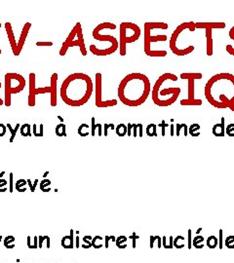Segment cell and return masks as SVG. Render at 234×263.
<instances>
[{
    "mask_svg": "<svg viewBox=\"0 0 234 263\" xmlns=\"http://www.w3.org/2000/svg\"><path fill=\"white\" fill-rule=\"evenodd\" d=\"M205 98L216 108H229L234 112V75L219 73L205 85Z\"/></svg>",
    "mask_w": 234,
    "mask_h": 263,
    "instance_id": "1",
    "label": "cell"
},
{
    "mask_svg": "<svg viewBox=\"0 0 234 263\" xmlns=\"http://www.w3.org/2000/svg\"><path fill=\"white\" fill-rule=\"evenodd\" d=\"M150 81L144 74L134 72L121 80L117 95L123 105L129 107L142 105L147 100L150 93Z\"/></svg>",
    "mask_w": 234,
    "mask_h": 263,
    "instance_id": "2",
    "label": "cell"
},
{
    "mask_svg": "<svg viewBox=\"0 0 234 263\" xmlns=\"http://www.w3.org/2000/svg\"><path fill=\"white\" fill-rule=\"evenodd\" d=\"M93 94V81L84 73H73L67 76L62 84L61 97L66 105L79 107L90 100Z\"/></svg>",
    "mask_w": 234,
    "mask_h": 263,
    "instance_id": "3",
    "label": "cell"
},
{
    "mask_svg": "<svg viewBox=\"0 0 234 263\" xmlns=\"http://www.w3.org/2000/svg\"><path fill=\"white\" fill-rule=\"evenodd\" d=\"M168 25L163 22H147L144 23V53L149 57H166V51H153L151 49V44L154 42L166 41V35H151L152 29H167Z\"/></svg>",
    "mask_w": 234,
    "mask_h": 263,
    "instance_id": "4",
    "label": "cell"
},
{
    "mask_svg": "<svg viewBox=\"0 0 234 263\" xmlns=\"http://www.w3.org/2000/svg\"><path fill=\"white\" fill-rule=\"evenodd\" d=\"M57 81L58 74L53 73L51 76V86L44 88H35V74H29V94H28V106L33 107L35 105V97L38 94H51V106L57 105Z\"/></svg>",
    "mask_w": 234,
    "mask_h": 263,
    "instance_id": "5",
    "label": "cell"
},
{
    "mask_svg": "<svg viewBox=\"0 0 234 263\" xmlns=\"http://www.w3.org/2000/svg\"><path fill=\"white\" fill-rule=\"evenodd\" d=\"M119 50L120 55H126V45L136 42L141 37V28L131 22H123L119 26Z\"/></svg>",
    "mask_w": 234,
    "mask_h": 263,
    "instance_id": "6",
    "label": "cell"
},
{
    "mask_svg": "<svg viewBox=\"0 0 234 263\" xmlns=\"http://www.w3.org/2000/svg\"><path fill=\"white\" fill-rule=\"evenodd\" d=\"M26 87V80L23 76L18 73H7L5 75V102L4 105L11 106V95L22 92Z\"/></svg>",
    "mask_w": 234,
    "mask_h": 263,
    "instance_id": "7",
    "label": "cell"
},
{
    "mask_svg": "<svg viewBox=\"0 0 234 263\" xmlns=\"http://www.w3.org/2000/svg\"><path fill=\"white\" fill-rule=\"evenodd\" d=\"M74 46L79 47L82 56L87 55V50L84 44V38L82 33V27L80 22H77L74 26V27L72 28L70 33L68 34L67 38L66 39V41L62 43V46L60 50V56H64L67 54L69 47H74Z\"/></svg>",
    "mask_w": 234,
    "mask_h": 263,
    "instance_id": "8",
    "label": "cell"
},
{
    "mask_svg": "<svg viewBox=\"0 0 234 263\" xmlns=\"http://www.w3.org/2000/svg\"><path fill=\"white\" fill-rule=\"evenodd\" d=\"M161 78L159 77L154 86L152 88V100L155 105L159 107H163V101H164V97L166 95H170V97H173L175 99L177 100L179 95L182 92L181 88L179 87H171V88H164V89H161Z\"/></svg>",
    "mask_w": 234,
    "mask_h": 263,
    "instance_id": "9",
    "label": "cell"
},
{
    "mask_svg": "<svg viewBox=\"0 0 234 263\" xmlns=\"http://www.w3.org/2000/svg\"><path fill=\"white\" fill-rule=\"evenodd\" d=\"M102 73L98 72L96 74V87H95V95H96V105L101 108H106V107H113L117 105V100H108L107 101H104L102 100Z\"/></svg>",
    "mask_w": 234,
    "mask_h": 263,
    "instance_id": "10",
    "label": "cell"
},
{
    "mask_svg": "<svg viewBox=\"0 0 234 263\" xmlns=\"http://www.w3.org/2000/svg\"><path fill=\"white\" fill-rule=\"evenodd\" d=\"M181 79H187V100H194L195 95H194V92H195V85L194 82L195 80H199V79H202L203 75L202 73H195V72H189V73H182L180 75Z\"/></svg>",
    "mask_w": 234,
    "mask_h": 263,
    "instance_id": "11",
    "label": "cell"
},
{
    "mask_svg": "<svg viewBox=\"0 0 234 263\" xmlns=\"http://www.w3.org/2000/svg\"><path fill=\"white\" fill-rule=\"evenodd\" d=\"M93 37H94V39H96V40H98V41L109 43V45H111L116 50L119 48V42L117 41V39L111 35L101 34V28L99 26H97L95 27V29L93 30Z\"/></svg>",
    "mask_w": 234,
    "mask_h": 263,
    "instance_id": "12",
    "label": "cell"
},
{
    "mask_svg": "<svg viewBox=\"0 0 234 263\" xmlns=\"http://www.w3.org/2000/svg\"><path fill=\"white\" fill-rule=\"evenodd\" d=\"M227 27L224 22H196V29H223Z\"/></svg>",
    "mask_w": 234,
    "mask_h": 263,
    "instance_id": "13",
    "label": "cell"
},
{
    "mask_svg": "<svg viewBox=\"0 0 234 263\" xmlns=\"http://www.w3.org/2000/svg\"><path fill=\"white\" fill-rule=\"evenodd\" d=\"M30 28H31V23L30 22H26V25L23 26V28H22V32H21L20 39H19L18 44H17V48H16V52L14 53L15 56H19L21 54L22 47H23V45H25V43H26L27 37V34L29 32Z\"/></svg>",
    "mask_w": 234,
    "mask_h": 263,
    "instance_id": "14",
    "label": "cell"
},
{
    "mask_svg": "<svg viewBox=\"0 0 234 263\" xmlns=\"http://www.w3.org/2000/svg\"><path fill=\"white\" fill-rule=\"evenodd\" d=\"M225 119L223 117H222L221 119V123H217L216 125H214L213 129H212V133L215 137L217 138H223L225 135Z\"/></svg>",
    "mask_w": 234,
    "mask_h": 263,
    "instance_id": "15",
    "label": "cell"
},
{
    "mask_svg": "<svg viewBox=\"0 0 234 263\" xmlns=\"http://www.w3.org/2000/svg\"><path fill=\"white\" fill-rule=\"evenodd\" d=\"M5 29H6V32H7V35H8V40H9V42H10L12 51H13V54H14L16 52V48H17L18 42L16 41V39H15L13 28H12V25L9 22H5Z\"/></svg>",
    "mask_w": 234,
    "mask_h": 263,
    "instance_id": "16",
    "label": "cell"
},
{
    "mask_svg": "<svg viewBox=\"0 0 234 263\" xmlns=\"http://www.w3.org/2000/svg\"><path fill=\"white\" fill-rule=\"evenodd\" d=\"M73 234H74V231L71 229L69 235H67V236L62 237V246L63 249H73L74 248V241L75 240H74Z\"/></svg>",
    "mask_w": 234,
    "mask_h": 263,
    "instance_id": "17",
    "label": "cell"
},
{
    "mask_svg": "<svg viewBox=\"0 0 234 263\" xmlns=\"http://www.w3.org/2000/svg\"><path fill=\"white\" fill-rule=\"evenodd\" d=\"M206 39H207V50L206 54L207 56L213 55V37H212V29H206Z\"/></svg>",
    "mask_w": 234,
    "mask_h": 263,
    "instance_id": "18",
    "label": "cell"
},
{
    "mask_svg": "<svg viewBox=\"0 0 234 263\" xmlns=\"http://www.w3.org/2000/svg\"><path fill=\"white\" fill-rule=\"evenodd\" d=\"M181 105H184V106H191V105H202V100H199V99H194V100H181Z\"/></svg>",
    "mask_w": 234,
    "mask_h": 263,
    "instance_id": "19",
    "label": "cell"
},
{
    "mask_svg": "<svg viewBox=\"0 0 234 263\" xmlns=\"http://www.w3.org/2000/svg\"><path fill=\"white\" fill-rule=\"evenodd\" d=\"M200 125L197 123L192 124L188 128V134L191 135L192 138H197L200 135Z\"/></svg>",
    "mask_w": 234,
    "mask_h": 263,
    "instance_id": "20",
    "label": "cell"
},
{
    "mask_svg": "<svg viewBox=\"0 0 234 263\" xmlns=\"http://www.w3.org/2000/svg\"><path fill=\"white\" fill-rule=\"evenodd\" d=\"M27 181L26 179H23V178L18 179V180H17V182H16V184H15L16 190L19 191L20 193L26 192V190H27L26 185H27Z\"/></svg>",
    "mask_w": 234,
    "mask_h": 263,
    "instance_id": "21",
    "label": "cell"
},
{
    "mask_svg": "<svg viewBox=\"0 0 234 263\" xmlns=\"http://www.w3.org/2000/svg\"><path fill=\"white\" fill-rule=\"evenodd\" d=\"M115 133L118 137L123 138L127 134V125H125L124 123H120L117 125V127L115 128Z\"/></svg>",
    "mask_w": 234,
    "mask_h": 263,
    "instance_id": "22",
    "label": "cell"
},
{
    "mask_svg": "<svg viewBox=\"0 0 234 263\" xmlns=\"http://www.w3.org/2000/svg\"><path fill=\"white\" fill-rule=\"evenodd\" d=\"M55 133H56V134H57L58 137H60V138H62V137L66 138V137H67L66 125H64L63 123H60V124H58L57 126H56Z\"/></svg>",
    "mask_w": 234,
    "mask_h": 263,
    "instance_id": "23",
    "label": "cell"
},
{
    "mask_svg": "<svg viewBox=\"0 0 234 263\" xmlns=\"http://www.w3.org/2000/svg\"><path fill=\"white\" fill-rule=\"evenodd\" d=\"M21 134L22 137H31V126L28 123L21 125Z\"/></svg>",
    "mask_w": 234,
    "mask_h": 263,
    "instance_id": "24",
    "label": "cell"
},
{
    "mask_svg": "<svg viewBox=\"0 0 234 263\" xmlns=\"http://www.w3.org/2000/svg\"><path fill=\"white\" fill-rule=\"evenodd\" d=\"M157 126L154 123H150L148 124V126L147 127V134L148 137L152 138V137H157Z\"/></svg>",
    "mask_w": 234,
    "mask_h": 263,
    "instance_id": "25",
    "label": "cell"
},
{
    "mask_svg": "<svg viewBox=\"0 0 234 263\" xmlns=\"http://www.w3.org/2000/svg\"><path fill=\"white\" fill-rule=\"evenodd\" d=\"M15 237L14 236H7L4 239V246L6 249H14L15 248Z\"/></svg>",
    "mask_w": 234,
    "mask_h": 263,
    "instance_id": "26",
    "label": "cell"
},
{
    "mask_svg": "<svg viewBox=\"0 0 234 263\" xmlns=\"http://www.w3.org/2000/svg\"><path fill=\"white\" fill-rule=\"evenodd\" d=\"M138 131H139V137H142V125L141 123L139 124H133V137H138Z\"/></svg>",
    "mask_w": 234,
    "mask_h": 263,
    "instance_id": "27",
    "label": "cell"
},
{
    "mask_svg": "<svg viewBox=\"0 0 234 263\" xmlns=\"http://www.w3.org/2000/svg\"><path fill=\"white\" fill-rule=\"evenodd\" d=\"M6 127H7L8 130H9V131L11 132V134H12L11 139H10V142H13L14 139H15V137H16V134H17V132H18V129L21 127V124H20V123H17V124H16V128H14V129L12 128L11 124H7Z\"/></svg>",
    "mask_w": 234,
    "mask_h": 263,
    "instance_id": "28",
    "label": "cell"
},
{
    "mask_svg": "<svg viewBox=\"0 0 234 263\" xmlns=\"http://www.w3.org/2000/svg\"><path fill=\"white\" fill-rule=\"evenodd\" d=\"M182 128H184V137H187V125L185 124V123H177V126H176V135L177 137H180V131Z\"/></svg>",
    "mask_w": 234,
    "mask_h": 263,
    "instance_id": "29",
    "label": "cell"
},
{
    "mask_svg": "<svg viewBox=\"0 0 234 263\" xmlns=\"http://www.w3.org/2000/svg\"><path fill=\"white\" fill-rule=\"evenodd\" d=\"M50 185H51V180L50 179H47V178H43L41 181H40V184H39V188L40 190L43 191L48 189V188H50Z\"/></svg>",
    "mask_w": 234,
    "mask_h": 263,
    "instance_id": "30",
    "label": "cell"
},
{
    "mask_svg": "<svg viewBox=\"0 0 234 263\" xmlns=\"http://www.w3.org/2000/svg\"><path fill=\"white\" fill-rule=\"evenodd\" d=\"M225 133L230 138L234 137V123H230L227 126V129H225Z\"/></svg>",
    "mask_w": 234,
    "mask_h": 263,
    "instance_id": "31",
    "label": "cell"
},
{
    "mask_svg": "<svg viewBox=\"0 0 234 263\" xmlns=\"http://www.w3.org/2000/svg\"><path fill=\"white\" fill-rule=\"evenodd\" d=\"M6 185H8V181L4 178H0V193L7 192L8 188L6 187Z\"/></svg>",
    "mask_w": 234,
    "mask_h": 263,
    "instance_id": "32",
    "label": "cell"
},
{
    "mask_svg": "<svg viewBox=\"0 0 234 263\" xmlns=\"http://www.w3.org/2000/svg\"><path fill=\"white\" fill-rule=\"evenodd\" d=\"M100 127H102V124L101 123H96V119L95 117L92 118V133L91 134L93 135V137H95V131L97 128H100Z\"/></svg>",
    "mask_w": 234,
    "mask_h": 263,
    "instance_id": "33",
    "label": "cell"
},
{
    "mask_svg": "<svg viewBox=\"0 0 234 263\" xmlns=\"http://www.w3.org/2000/svg\"><path fill=\"white\" fill-rule=\"evenodd\" d=\"M103 128H104V129H103V135H104V137H107V134H108V133H107V131H108V128H110V129L113 130V129L115 128V127H114V125L112 124V123H109V124H107H107H104V125H103Z\"/></svg>",
    "mask_w": 234,
    "mask_h": 263,
    "instance_id": "34",
    "label": "cell"
},
{
    "mask_svg": "<svg viewBox=\"0 0 234 263\" xmlns=\"http://www.w3.org/2000/svg\"><path fill=\"white\" fill-rule=\"evenodd\" d=\"M9 192L10 193H13V191H14V174L13 173H10L9 174Z\"/></svg>",
    "mask_w": 234,
    "mask_h": 263,
    "instance_id": "35",
    "label": "cell"
},
{
    "mask_svg": "<svg viewBox=\"0 0 234 263\" xmlns=\"http://www.w3.org/2000/svg\"><path fill=\"white\" fill-rule=\"evenodd\" d=\"M6 130H7V127L4 124L0 123V138L4 137L6 134Z\"/></svg>",
    "mask_w": 234,
    "mask_h": 263,
    "instance_id": "36",
    "label": "cell"
},
{
    "mask_svg": "<svg viewBox=\"0 0 234 263\" xmlns=\"http://www.w3.org/2000/svg\"><path fill=\"white\" fill-rule=\"evenodd\" d=\"M132 129H133V124L132 123H129L127 125V135L128 137H131L132 135Z\"/></svg>",
    "mask_w": 234,
    "mask_h": 263,
    "instance_id": "37",
    "label": "cell"
},
{
    "mask_svg": "<svg viewBox=\"0 0 234 263\" xmlns=\"http://www.w3.org/2000/svg\"><path fill=\"white\" fill-rule=\"evenodd\" d=\"M31 249H33V250L38 249V237L37 236H34V238H33V245L31 246Z\"/></svg>",
    "mask_w": 234,
    "mask_h": 263,
    "instance_id": "38",
    "label": "cell"
},
{
    "mask_svg": "<svg viewBox=\"0 0 234 263\" xmlns=\"http://www.w3.org/2000/svg\"><path fill=\"white\" fill-rule=\"evenodd\" d=\"M45 241L44 236H39L38 237V248L39 249H42V246H43V242Z\"/></svg>",
    "mask_w": 234,
    "mask_h": 263,
    "instance_id": "39",
    "label": "cell"
},
{
    "mask_svg": "<svg viewBox=\"0 0 234 263\" xmlns=\"http://www.w3.org/2000/svg\"><path fill=\"white\" fill-rule=\"evenodd\" d=\"M53 42H41V41H38L36 42V46H52Z\"/></svg>",
    "mask_w": 234,
    "mask_h": 263,
    "instance_id": "40",
    "label": "cell"
},
{
    "mask_svg": "<svg viewBox=\"0 0 234 263\" xmlns=\"http://www.w3.org/2000/svg\"><path fill=\"white\" fill-rule=\"evenodd\" d=\"M158 126H159V127H161V128H162V135L164 137V135H165V128H166V127H168V124H166V123L163 121L162 123H160Z\"/></svg>",
    "mask_w": 234,
    "mask_h": 263,
    "instance_id": "41",
    "label": "cell"
},
{
    "mask_svg": "<svg viewBox=\"0 0 234 263\" xmlns=\"http://www.w3.org/2000/svg\"><path fill=\"white\" fill-rule=\"evenodd\" d=\"M37 184H38V179L36 178V179L34 180V182H33V184H32V188L30 189L31 193H34V192H35V189H36V186H37Z\"/></svg>",
    "mask_w": 234,
    "mask_h": 263,
    "instance_id": "42",
    "label": "cell"
},
{
    "mask_svg": "<svg viewBox=\"0 0 234 263\" xmlns=\"http://www.w3.org/2000/svg\"><path fill=\"white\" fill-rule=\"evenodd\" d=\"M32 128H33V134H34V137H36V138H40V134L37 133V131H36V128H37V125L36 124H33L32 125Z\"/></svg>",
    "mask_w": 234,
    "mask_h": 263,
    "instance_id": "43",
    "label": "cell"
},
{
    "mask_svg": "<svg viewBox=\"0 0 234 263\" xmlns=\"http://www.w3.org/2000/svg\"><path fill=\"white\" fill-rule=\"evenodd\" d=\"M91 239H92V238H91L90 236H85V237L83 238V241L87 244V246H91V243L89 242V240H91Z\"/></svg>",
    "mask_w": 234,
    "mask_h": 263,
    "instance_id": "44",
    "label": "cell"
},
{
    "mask_svg": "<svg viewBox=\"0 0 234 263\" xmlns=\"http://www.w3.org/2000/svg\"><path fill=\"white\" fill-rule=\"evenodd\" d=\"M44 239H45V242L47 244V249H50V238L49 236H44Z\"/></svg>",
    "mask_w": 234,
    "mask_h": 263,
    "instance_id": "45",
    "label": "cell"
},
{
    "mask_svg": "<svg viewBox=\"0 0 234 263\" xmlns=\"http://www.w3.org/2000/svg\"><path fill=\"white\" fill-rule=\"evenodd\" d=\"M229 37L230 39H232V40H234V26L230 28L229 30Z\"/></svg>",
    "mask_w": 234,
    "mask_h": 263,
    "instance_id": "46",
    "label": "cell"
},
{
    "mask_svg": "<svg viewBox=\"0 0 234 263\" xmlns=\"http://www.w3.org/2000/svg\"><path fill=\"white\" fill-rule=\"evenodd\" d=\"M27 246H28V249H30L31 248V238H30V236H27Z\"/></svg>",
    "mask_w": 234,
    "mask_h": 263,
    "instance_id": "47",
    "label": "cell"
},
{
    "mask_svg": "<svg viewBox=\"0 0 234 263\" xmlns=\"http://www.w3.org/2000/svg\"><path fill=\"white\" fill-rule=\"evenodd\" d=\"M75 246H76V248H79V237H78V235L75 238Z\"/></svg>",
    "mask_w": 234,
    "mask_h": 263,
    "instance_id": "48",
    "label": "cell"
},
{
    "mask_svg": "<svg viewBox=\"0 0 234 263\" xmlns=\"http://www.w3.org/2000/svg\"><path fill=\"white\" fill-rule=\"evenodd\" d=\"M27 184H28L29 188L31 189V188H32V184H33V183H31V180H30V179H27Z\"/></svg>",
    "mask_w": 234,
    "mask_h": 263,
    "instance_id": "49",
    "label": "cell"
},
{
    "mask_svg": "<svg viewBox=\"0 0 234 263\" xmlns=\"http://www.w3.org/2000/svg\"><path fill=\"white\" fill-rule=\"evenodd\" d=\"M171 135L172 137L174 135V126H173V124L171 125Z\"/></svg>",
    "mask_w": 234,
    "mask_h": 263,
    "instance_id": "50",
    "label": "cell"
},
{
    "mask_svg": "<svg viewBox=\"0 0 234 263\" xmlns=\"http://www.w3.org/2000/svg\"><path fill=\"white\" fill-rule=\"evenodd\" d=\"M48 174H49V172H48V171H47V172H45V173H44V174H43V178H46Z\"/></svg>",
    "mask_w": 234,
    "mask_h": 263,
    "instance_id": "51",
    "label": "cell"
},
{
    "mask_svg": "<svg viewBox=\"0 0 234 263\" xmlns=\"http://www.w3.org/2000/svg\"><path fill=\"white\" fill-rule=\"evenodd\" d=\"M4 174H5V172L3 171V172H2L1 173H0V178H3V175H4Z\"/></svg>",
    "mask_w": 234,
    "mask_h": 263,
    "instance_id": "52",
    "label": "cell"
},
{
    "mask_svg": "<svg viewBox=\"0 0 234 263\" xmlns=\"http://www.w3.org/2000/svg\"><path fill=\"white\" fill-rule=\"evenodd\" d=\"M58 118L60 119V121H61V123H63V119H62V117H61L60 115L58 116Z\"/></svg>",
    "mask_w": 234,
    "mask_h": 263,
    "instance_id": "53",
    "label": "cell"
},
{
    "mask_svg": "<svg viewBox=\"0 0 234 263\" xmlns=\"http://www.w3.org/2000/svg\"><path fill=\"white\" fill-rule=\"evenodd\" d=\"M3 103H4V101H3V100H2L1 99H0V105H2Z\"/></svg>",
    "mask_w": 234,
    "mask_h": 263,
    "instance_id": "54",
    "label": "cell"
},
{
    "mask_svg": "<svg viewBox=\"0 0 234 263\" xmlns=\"http://www.w3.org/2000/svg\"><path fill=\"white\" fill-rule=\"evenodd\" d=\"M1 240H2V236L0 235V242H1Z\"/></svg>",
    "mask_w": 234,
    "mask_h": 263,
    "instance_id": "55",
    "label": "cell"
},
{
    "mask_svg": "<svg viewBox=\"0 0 234 263\" xmlns=\"http://www.w3.org/2000/svg\"><path fill=\"white\" fill-rule=\"evenodd\" d=\"M0 89H1V82H0Z\"/></svg>",
    "mask_w": 234,
    "mask_h": 263,
    "instance_id": "56",
    "label": "cell"
},
{
    "mask_svg": "<svg viewBox=\"0 0 234 263\" xmlns=\"http://www.w3.org/2000/svg\"><path fill=\"white\" fill-rule=\"evenodd\" d=\"M0 27H1V23H0Z\"/></svg>",
    "mask_w": 234,
    "mask_h": 263,
    "instance_id": "57",
    "label": "cell"
}]
</instances>
